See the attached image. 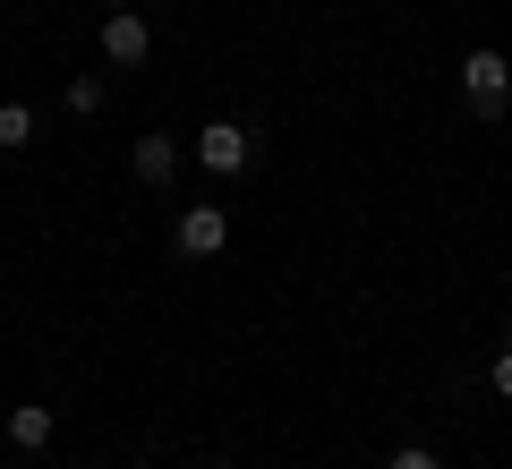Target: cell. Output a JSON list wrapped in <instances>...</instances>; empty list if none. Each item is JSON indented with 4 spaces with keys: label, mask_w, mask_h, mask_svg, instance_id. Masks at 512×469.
Here are the masks:
<instances>
[{
    "label": "cell",
    "mask_w": 512,
    "mask_h": 469,
    "mask_svg": "<svg viewBox=\"0 0 512 469\" xmlns=\"http://www.w3.org/2000/svg\"><path fill=\"white\" fill-rule=\"evenodd\" d=\"M461 94H470L478 120H495L504 94H512V60H504V52H461Z\"/></svg>",
    "instance_id": "1"
},
{
    "label": "cell",
    "mask_w": 512,
    "mask_h": 469,
    "mask_svg": "<svg viewBox=\"0 0 512 469\" xmlns=\"http://www.w3.org/2000/svg\"><path fill=\"white\" fill-rule=\"evenodd\" d=\"M248 154H256V137H248L239 120H205V128H197V163L222 171V180H231V171H248Z\"/></svg>",
    "instance_id": "2"
},
{
    "label": "cell",
    "mask_w": 512,
    "mask_h": 469,
    "mask_svg": "<svg viewBox=\"0 0 512 469\" xmlns=\"http://www.w3.org/2000/svg\"><path fill=\"white\" fill-rule=\"evenodd\" d=\"M146 52H154V26L137 18V9H111V18H103V60H111V69H137Z\"/></svg>",
    "instance_id": "3"
},
{
    "label": "cell",
    "mask_w": 512,
    "mask_h": 469,
    "mask_svg": "<svg viewBox=\"0 0 512 469\" xmlns=\"http://www.w3.org/2000/svg\"><path fill=\"white\" fill-rule=\"evenodd\" d=\"M222 239H231L222 205H188L180 214V256H222Z\"/></svg>",
    "instance_id": "4"
},
{
    "label": "cell",
    "mask_w": 512,
    "mask_h": 469,
    "mask_svg": "<svg viewBox=\"0 0 512 469\" xmlns=\"http://www.w3.org/2000/svg\"><path fill=\"white\" fill-rule=\"evenodd\" d=\"M128 163H137V180H146V188H171V171H180V137H137Z\"/></svg>",
    "instance_id": "5"
},
{
    "label": "cell",
    "mask_w": 512,
    "mask_h": 469,
    "mask_svg": "<svg viewBox=\"0 0 512 469\" xmlns=\"http://www.w3.org/2000/svg\"><path fill=\"white\" fill-rule=\"evenodd\" d=\"M9 444L43 452V444H52V410H43V401H18V410H9Z\"/></svg>",
    "instance_id": "6"
},
{
    "label": "cell",
    "mask_w": 512,
    "mask_h": 469,
    "mask_svg": "<svg viewBox=\"0 0 512 469\" xmlns=\"http://www.w3.org/2000/svg\"><path fill=\"white\" fill-rule=\"evenodd\" d=\"M18 145H35V111H26V103H0V154H18Z\"/></svg>",
    "instance_id": "7"
},
{
    "label": "cell",
    "mask_w": 512,
    "mask_h": 469,
    "mask_svg": "<svg viewBox=\"0 0 512 469\" xmlns=\"http://www.w3.org/2000/svg\"><path fill=\"white\" fill-rule=\"evenodd\" d=\"M69 111H77V120H86V111H103V77H77V86H69Z\"/></svg>",
    "instance_id": "8"
},
{
    "label": "cell",
    "mask_w": 512,
    "mask_h": 469,
    "mask_svg": "<svg viewBox=\"0 0 512 469\" xmlns=\"http://www.w3.org/2000/svg\"><path fill=\"white\" fill-rule=\"evenodd\" d=\"M393 469H436V452H427V444H402V452H393Z\"/></svg>",
    "instance_id": "9"
},
{
    "label": "cell",
    "mask_w": 512,
    "mask_h": 469,
    "mask_svg": "<svg viewBox=\"0 0 512 469\" xmlns=\"http://www.w3.org/2000/svg\"><path fill=\"white\" fill-rule=\"evenodd\" d=\"M495 393L512 401V350H504V359H495Z\"/></svg>",
    "instance_id": "10"
},
{
    "label": "cell",
    "mask_w": 512,
    "mask_h": 469,
    "mask_svg": "<svg viewBox=\"0 0 512 469\" xmlns=\"http://www.w3.org/2000/svg\"><path fill=\"white\" fill-rule=\"evenodd\" d=\"M214 469H239V461H214Z\"/></svg>",
    "instance_id": "11"
},
{
    "label": "cell",
    "mask_w": 512,
    "mask_h": 469,
    "mask_svg": "<svg viewBox=\"0 0 512 469\" xmlns=\"http://www.w3.org/2000/svg\"><path fill=\"white\" fill-rule=\"evenodd\" d=\"M111 9H128V0H111Z\"/></svg>",
    "instance_id": "12"
},
{
    "label": "cell",
    "mask_w": 512,
    "mask_h": 469,
    "mask_svg": "<svg viewBox=\"0 0 512 469\" xmlns=\"http://www.w3.org/2000/svg\"><path fill=\"white\" fill-rule=\"evenodd\" d=\"M94 469H111V461H94Z\"/></svg>",
    "instance_id": "13"
}]
</instances>
